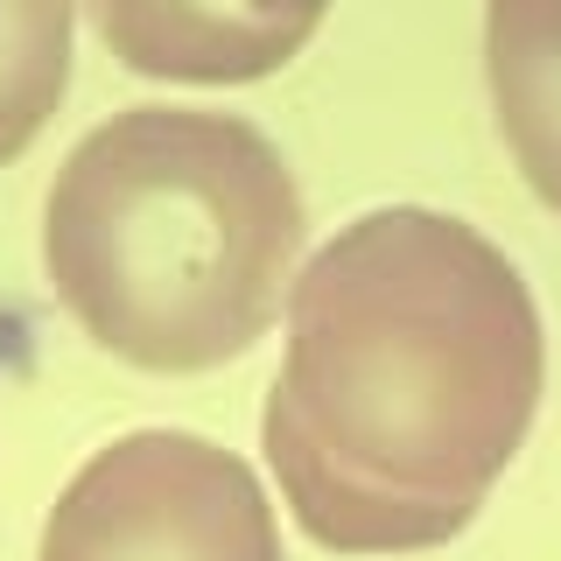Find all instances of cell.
<instances>
[{
  "label": "cell",
  "instance_id": "1",
  "mask_svg": "<svg viewBox=\"0 0 561 561\" xmlns=\"http://www.w3.org/2000/svg\"><path fill=\"white\" fill-rule=\"evenodd\" d=\"M540 379V309L478 225L365 210L288 288L260 449L316 548H443L513 470Z\"/></svg>",
  "mask_w": 561,
  "mask_h": 561
},
{
  "label": "cell",
  "instance_id": "2",
  "mask_svg": "<svg viewBox=\"0 0 561 561\" xmlns=\"http://www.w3.org/2000/svg\"><path fill=\"white\" fill-rule=\"evenodd\" d=\"M309 210L253 119L127 105L64 154L43 267L70 323L140 373L245 358L295 288Z\"/></svg>",
  "mask_w": 561,
  "mask_h": 561
},
{
  "label": "cell",
  "instance_id": "3",
  "mask_svg": "<svg viewBox=\"0 0 561 561\" xmlns=\"http://www.w3.org/2000/svg\"><path fill=\"white\" fill-rule=\"evenodd\" d=\"M35 561H280V526L232 449L134 428L64 484Z\"/></svg>",
  "mask_w": 561,
  "mask_h": 561
},
{
  "label": "cell",
  "instance_id": "4",
  "mask_svg": "<svg viewBox=\"0 0 561 561\" xmlns=\"http://www.w3.org/2000/svg\"><path fill=\"white\" fill-rule=\"evenodd\" d=\"M113 57L140 78L245 84L267 78L323 28V8H113L92 14Z\"/></svg>",
  "mask_w": 561,
  "mask_h": 561
},
{
  "label": "cell",
  "instance_id": "5",
  "mask_svg": "<svg viewBox=\"0 0 561 561\" xmlns=\"http://www.w3.org/2000/svg\"><path fill=\"white\" fill-rule=\"evenodd\" d=\"M484 78L526 190L561 218V0H499L484 14Z\"/></svg>",
  "mask_w": 561,
  "mask_h": 561
},
{
  "label": "cell",
  "instance_id": "6",
  "mask_svg": "<svg viewBox=\"0 0 561 561\" xmlns=\"http://www.w3.org/2000/svg\"><path fill=\"white\" fill-rule=\"evenodd\" d=\"M70 35H78V14L64 0H0V169L64 105Z\"/></svg>",
  "mask_w": 561,
  "mask_h": 561
}]
</instances>
